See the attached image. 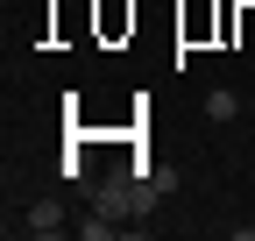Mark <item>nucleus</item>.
Masks as SVG:
<instances>
[{
    "instance_id": "nucleus-1",
    "label": "nucleus",
    "mask_w": 255,
    "mask_h": 241,
    "mask_svg": "<svg viewBox=\"0 0 255 241\" xmlns=\"http://www.w3.org/2000/svg\"><path fill=\"white\" fill-rule=\"evenodd\" d=\"M64 220H71V213H64V199H36V206H28V234H64Z\"/></svg>"
},
{
    "instance_id": "nucleus-2",
    "label": "nucleus",
    "mask_w": 255,
    "mask_h": 241,
    "mask_svg": "<svg viewBox=\"0 0 255 241\" xmlns=\"http://www.w3.org/2000/svg\"><path fill=\"white\" fill-rule=\"evenodd\" d=\"M206 114H213V120H234L241 100H234V93H206Z\"/></svg>"
}]
</instances>
